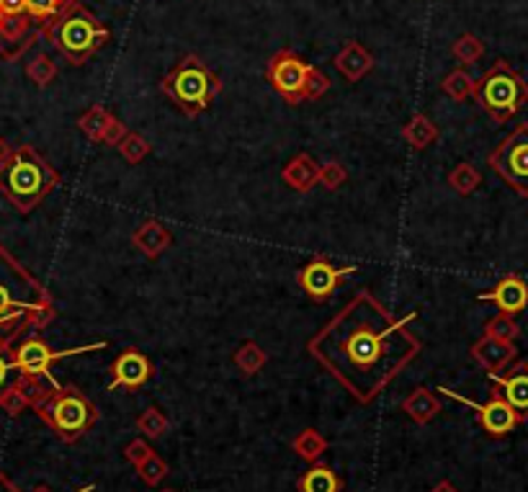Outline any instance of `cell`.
Returning <instances> with one entry per match:
<instances>
[{
  "label": "cell",
  "mask_w": 528,
  "mask_h": 492,
  "mask_svg": "<svg viewBox=\"0 0 528 492\" xmlns=\"http://www.w3.org/2000/svg\"><path fill=\"white\" fill-rule=\"evenodd\" d=\"M54 171L31 147H21L0 165V191L21 212L34 209L54 186Z\"/></svg>",
  "instance_id": "1"
},
{
  "label": "cell",
  "mask_w": 528,
  "mask_h": 492,
  "mask_svg": "<svg viewBox=\"0 0 528 492\" xmlns=\"http://www.w3.org/2000/svg\"><path fill=\"white\" fill-rule=\"evenodd\" d=\"M49 39L72 65H83L96 49L109 42V29L90 13L86 5L70 3L49 23Z\"/></svg>",
  "instance_id": "2"
},
{
  "label": "cell",
  "mask_w": 528,
  "mask_h": 492,
  "mask_svg": "<svg viewBox=\"0 0 528 492\" xmlns=\"http://www.w3.org/2000/svg\"><path fill=\"white\" fill-rule=\"evenodd\" d=\"M160 90L176 104L180 112L198 113L209 109V104L220 93V78L209 70V65L201 57L186 54L160 80Z\"/></svg>",
  "instance_id": "3"
},
{
  "label": "cell",
  "mask_w": 528,
  "mask_h": 492,
  "mask_svg": "<svg viewBox=\"0 0 528 492\" xmlns=\"http://www.w3.org/2000/svg\"><path fill=\"white\" fill-rule=\"evenodd\" d=\"M37 413L65 441H75L83 433H88L98 418L93 403L75 387H60L52 395H46L45 400L37 404Z\"/></svg>",
  "instance_id": "4"
},
{
  "label": "cell",
  "mask_w": 528,
  "mask_h": 492,
  "mask_svg": "<svg viewBox=\"0 0 528 492\" xmlns=\"http://www.w3.org/2000/svg\"><path fill=\"white\" fill-rule=\"evenodd\" d=\"M474 98L495 121H507L528 104V83L507 63H498L474 86Z\"/></svg>",
  "instance_id": "5"
},
{
  "label": "cell",
  "mask_w": 528,
  "mask_h": 492,
  "mask_svg": "<svg viewBox=\"0 0 528 492\" xmlns=\"http://www.w3.org/2000/svg\"><path fill=\"white\" fill-rule=\"evenodd\" d=\"M34 310H39V304L34 299L31 279L0 250V328Z\"/></svg>",
  "instance_id": "6"
},
{
  "label": "cell",
  "mask_w": 528,
  "mask_h": 492,
  "mask_svg": "<svg viewBox=\"0 0 528 492\" xmlns=\"http://www.w3.org/2000/svg\"><path fill=\"white\" fill-rule=\"evenodd\" d=\"M490 165L513 191L528 196V124L503 139V145L490 155Z\"/></svg>",
  "instance_id": "7"
},
{
  "label": "cell",
  "mask_w": 528,
  "mask_h": 492,
  "mask_svg": "<svg viewBox=\"0 0 528 492\" xmlns=\"http://www.w3.org/2000/svg\"><path fill=\"white\" fill-rule=\"evenodd\" d=\"M312 72L314 70L309 68L302 57H297L294 52H279L265 70L268 83L279 90L289 104H299L302 98H307Z\"/></svg>",
  "instance_id": "8"
},
{
  "label": "cell",
  "mask_w": 528,
  "mask_h": 492,
  "mask_svg": "<svg viewBox=\"0 0 528 492\" xmlns=\"http://www.w3.org/2000/svg\"><path fill=\"white\" fill-rule=\"evenodd\" d=\"M440 392H446L451 400H459V403H464L466 407H472V410L480 415V423H482L484 433L492 436V438H503V436L513 433L518 425L524 423V418L513 410V404H507V400L500 392H495V397L484 404H477L472 403V400H466V397H459V395L451 392V389H440Z\"/></svg>",
  "instance_id": "9"
},
{
  "label": "cell",
  "mask_w": 528,
  "mask_h": 492,
  "mask_svg": "<svg viewBox=\"0 0 528 492\" xmlns=\"http://www.w3.org/2000/svg\"><path fill=\"white\" fill-rule=\"evenodd\" d=\"M96 348H104V343H96V346H88V348H78V351H52L42 340H26V343L19 346V351L13 354V361H16L21 377H46V379L60 389V384L49 377L52 361L72 356V354H83V351H96Z\"/></svg>",
  "instance_id": "10"
},
{
  "label": "cell",
  "mask_w": 528,
  "mask_h": 492,
  "mask_svg": "<svg viewBox=\"0 0 528 492\" xmlns=\"http://www.w3.org/2000/svg\"><path fill=\"white\" fill-rule=\"evenodd\" d=\"M111 384H109V392L113 389H137V387H142V384H147L150 377H153V363L147 361V356H142L139 351H124L122 356L113 361V366H111Z\"/></svg>",
  "instance_id": "11"
},
{
  "label": "cell",
  "mask_w": 528,
  "mask_h": 492,
  "mask_svg": "<svg viewBox=\"0 0 528 492\" xmlns=\"http://www.w3.org/2000/svg\"><path fill=\"white\" fill-rule=\"evenodd\" d=\"M356 269H335L328 261H312L305 271L299 273V287L307 291L312 299H328L332 291L338 289V281L348 276Z\"/></svg>",
  "instance_id": "12"
},
{
  "label": "cell",
  "mask_w": 528,
  "mask_h": 492,
  "mask_svg": "<svg viewBox=\"0 0 528 492\" xmlns=\"http://www.w3.org/2000/svg\"><path fill=\"white\" fill-rule=\"evenodd\" d=\"M482 302H492L503 314H518L528 307V284L518 276H506L492 291L480 296Z\"/></svg>",
  "instance_id": "13"
},
{
  "label": "cell",
  "mask_w": 528,
  "mask_h": 492,
  "mask_svg": "<svg viewBox=\"0 0 528 492\" xmlns=\"http://www.w3.org/2000/svg\"><path fill=\"white\" fill-rule=\"evenodd\" d=\"M490 379L500 387V395L506 397L507 404H513V410L526 421L528 418V363H518L507 377H495V374H490Z\"/></svg>",
  "instance_id": "14"
},
{
  "label": "cell",
  "mask_w": 528,
  "mask_h": 492,
  "mask_svg": "<svg viewBox=\"0 0 528 492\" xmlns=\"http://www.w3.org/2000/svg\"><path fill=\"white\" fill-rule=\"evenodd\" d=\"M343 482L340 477L328 467H314L302 474L299 479V492H340Z\"/></svg>",
  "instance_id": "15"
},
{
  "label": "cell",
  "mask_w": 528,
  "mask_h": 492,
  "mask_svg": "<svg viewBox=\"0 0 528 492\" xmlns=\"http://www.w3.org/2000/svg\"><path fill=\"white\" fill-rule=\"evenodd\" d=\"M65 11V5L60 0H26V16L37 19V21H52Z\"/></svg>",
  "instance_id": "16"
},
{
  "label": "cell",
  "mask_w": 528,
  "mask_h": 492,
  "mask_svg": "<svg viewBox=\"0 0 528 492\" xmlns=\"http://www.w3.org/2000/svg\"><path fill=\"white\" fill-rule=\"evenodd\" d=\"M338 68L343 70L346 75H361L366 68H372V57H366V54H361V49L358 46H351V49H346L340 57H338Z\"/></svg>",
  "instance_id": "17"
},
{
  "label": "cell",
  "mask_w": 528,
  "mask_h": 492,
  "mask_svg": "<svg viewBox=\"0 0 528 492\" xmlns=\"http://www.w3.org/2000/svg\"><path fill=\"white\" fill-rule=\"evenodd\" d=\"M29 29V16H3L0 23V42H16L21 39L23 31Z\"/></svg>",
  "instance_id": "18"
},
{
  "label": "cell",
  "mask_w": 528,
  "mask_h": 492,
  "mask_svg": "<svg viewBox=\"0 0 528 492\" xmlns=\"http://www.w3.org/2000/svg\"><path fill=\"white\" fill-rule=\"evenodd\" d=\"M16 371H19L16 361L5 356V351H3V346H0V403H3V395L13 387L11 379H13V374H16Z\"/></svg>",
  "instance_id": "19"
},
{
  "label": "cell",
  "mask_w": 528,
  "mask_h": 492,
  "mask_svg": "<svg viewBox=\"0 0 528 492\" xmlns=\"http://www.w3.org/2000/svg\"><path fill=\"white\" fill-rule=\"evenodd\" d=\"M52 72H54V68H52V63L46 60L45 54H39V57L31 63V68H29V75H31L39 86H45L46 80L52 78Z\"/></svg>",
  "instance_id": "20"
},
{
  "label": "cell",
  "mask_w": 528,
  "mask_h": 492,
  "mask_svg": "<svg viewBox=\"0 0 528 492\" xmlns=\"http://www.w3.org/2000/svg\"><path fill=\"white\" fill-rule=\"evenodd\" d=\"M3 16H23L26 13V0H0Z\"/></svg>",
  "instance_id": "21"
},
{
  "label": "cell",
  "mask_w": 528,
  "mask_h": 492,
  "mask_svg": "<svg viewBox=\"0 0 528 492\" xmlns=\"http://www.w3.org/2000/svg\"><path fill=\"white\" fill-rule=\"evenodd\" d=\"M11 155H13V153H11V150H8V145L0 139V165H3V163H8V157Z\"/></svg>",
  "instance_id": "22"
},
{
  "label": "cell",
  "mask_w": 528,
  "mask_h": 492,
  "mask_svg": "<svg viewBox=\"0 0 528 492\" xmlns=\"http://www.w3.org/2000/svg\"><path fill=\"white\" fill-rule=\"evenodd\" d=\"M0 492H19V490L5 479V474H0Z\"/></svg>",
  "instance_id": "23"
},
{
  "label": "cell",
  "mask_w": 528,
  "mask_h": 492,
  "mask_svg": "<svg viewBox=\"0 0 528 492\" xmlns=\"http://www.w3.org/2000/svg\"><path fill=\"white\" fill-rule=\"evenodd\" d=\"M93 490H96V488H93V485H88V488H83V490H80V492H93ZM34 492H49V490H46V488H37V490H34Z\"/></svg>",
  "instance_id": "24"
},
{
  "label": "cell",
  "mask_w": 528,
  "mask_h": 492,
  "mask_svg": "<svg viewBox=\"0 0 528 492\" xmlns=\"http://www.w3.org/2000/svg\"><path fill=\"white\" fill-rule=\"evenodd\" d=\"M60 3H63V5H65V8H67V5H70V3H72V0H60Z\"/></svg>",
  "instance_id": "25"
},
{
  "label": "cell",
  "mask_w": 528,
  "mask_h": 492,
  "mask_svg": "<svg viewBox=\"0 0 528 492\" xmlns=\"http://www.w3.org/2000/svg\"><path fill=\"white\" fill-rule=\"evenodd\" d=\"M0 23H3V11H0Z\"/></svg>",
  "instance_id": "26"
}]
</instances>
